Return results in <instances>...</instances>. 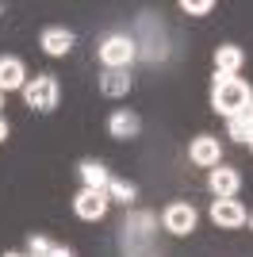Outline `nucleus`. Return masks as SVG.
<instances>
[{
  "label": "nucleus",
  "mask_w": 253,
  "mask_h": 257,
  "mask_svg": "<svg viewBox=\"0 0 253 257\" xmlns=\"http://www.w3.org/2000/svg\"><path fill=\"white\" fill-rule=\"evenodd\" d=\"M249 85H245L242 77H215V88H211V107L219 111V115L234 119V115H242L245 107H249Z\"/></svg>",
  "instance_id": "1"
},
{
  "label": "nucleus",
  "mask_w": 253,
  "mask_h": 257,
  "mask_svg": "<svg viewBox=\"0 0 253 257\" xmlns=\"http://www.w3.org/2000/svg\"><path fill=\"white\" fill-rule=\"evenodd\" d=\"M58 92H62V88H58V77L54 73H39L31 85L23 88V96H27V104H31L35 111H54V107H58Z\"/></svg>",
  "instance_id": "2"
},
{
  "label": "nucleus",
  "mask_w": 253,
  "mask_h": 257,
  "mask_svg": "<svg viewBox=\"0 0 253 257\" xmlns=\"http://www.w3.org/2000/svg\"><path fill=\"white\" fill-rule=\"evenodd\" d=\"M100 62H104L107 69H126V65L135 62V43H131L126 35H111V39H104V46H100Z\"/></svg>",
  "instance_id": "3"
},
{
  "label": "nucleus",
  "mask_w": 253,
  "mask_h": 257,
  "mask_svg": "<svg viewBox=\"0 0 253 257\" xmlns=\"http://www.w3.org/2000/svg\"><path fill=\"white\" fill-rule=\"evenodd\" d=\"M107 192H96V188H81L77 192V200H73V211H77V219H84V223H96V219H104L107 215Z\"/></svg>",
  "instance_id": "4"
},
{
  "label": "nucleus",
  "mask_w": 253,
  "mask_h": 257,
  "mask_svg": "<svg viewBox=\"0 0 253 257\" xmlns=\"http://www.w3.org/2000/svg\"><path fill=\"white\" fill-rule=\"evenodd\" d=\"M188 158L196 161V165H203V169H219L222 165V146L219 139H211V135H196L188 146Z\"/></svg>",
  "instance_id": "5"
},
{
  "label": "nucleus",
  "mask_w": 253,
  "mask_h": 257,
  "mask_svg": "<svg viewBox=\"0 0 253 257\" xmlns=\"http://www.w3.org/2000/svg\"><path fill=\"white\" fill-rule=\"evenodd\" d=\"M165 230L177 234V238L192 234V230H196V207L192 204H169L165 207Z\"/></svg>",
  "instance_id": "6"
},
{
  "label": "nucleus",
  "mask_w": 253,
  "mask_h": 257,
  "mask_svg": "<svg viewBox=\"0 0 253 257\" xmlns=\"http://www.w3.org/2000/svg\"><path fill=\"white\" fill-rule=\"evenodd\" d=\"M211 219L219 226H226V230H238V226L249 223V215H245V207L238 200H215L211 204Z\"/></svg>",
  "instance_id": "7"
},
{
  "label": "nucleus",
  "mask_w": 253,
  "mask_h": 257,
  "mask_svg": "<svg viewBox=\"0 0 253 257\" xmlns=\"http://www.w3.org/2000/svg\"><path fill=\"white\" fill-rule=\"evenodd\" d=\"M207 184H211V192L219 196V200H234V192L242 188V177L234 169H226V165H219V169H211Z\"/></svg>",
  "instance_id": "8"
},
{
  "label": "nucleus",
  "mask_w": 253,
  "mask_h": 257,
  "mask_svg": "<svg viewBox=\"0 0 253 257\" xmlns=\"http://www.w3.org/2000/svg\"><path fill=\"white\" fill-rule=\"evenodd\" d=\"M27 88V69L20 58H0V92H16Z\"/></svg>",
  "instance_id": "9"
},
{
  "label": "nucleus",
  "mask_w": 253,
  "mask_h": 257,
  "mask_svg": "<svg viewBox=\"0 0 253 257\" xmlns=\"http://www.w3.org/2000/svg\"><path fill=\"white\" fill-rule=\"evenodd\" d=\"M39 43H42V50L50 54V58H65V54L73 50V31H65V27H46Z\"/></svg>",
  "instance_id": "10"
},
{
  "label": "nucleus",
  "mask_w": 253,
  "mask_h": 257,
  "mask_svg": "<svg viewBox=\"0 0 253 257\" xmlns=\"http://www.w3.org/2000/svg\"><path fill=\"white\" fill-rule=\"evenodd\" d=\"M107 131H111V139H135L138 131H142V119L123 107V111H115V115L107 119Z\"/></svg>",
  "instance_id": "11"
},
{
  "label": "nucleus",
  "mask_w": 253,
  "mask_h": 257,
  "mask_svg": "<svg viewBox=\"0 0 253 257\" xmlns=\"http://www.w3.org/2000/svg\"><path fill=\"white\" fill-rule=\"evenodd\" d=\"M242 62H245V54L238 50V46H219V50H215V69H219L222 77H234L242 69Z\"/></svg>",
  "instance_id": "12"
},
{
  "label": "nucleus",
  "mask_w": 253,
  "mask_h": 257,
  "mask_svg": "<svg viewBox=\"0 0 253 257\" xmlns=\"http://www.w3.org/2000/svg\"><path fill=\"white\" fill-rule=\"evenodd\" d=\"M100 92H104V96H126V92H131L126 69H107V73L100 77Z\"/></svg>",
  "instance_id": "13"
},
{
  "label": "nucleus",
  "mask_w": 253,
  "mask_h": 257,
  "mask_svg": "<svg viewBox=\"0 0 253 257\" xmlns=\"http://www.w3.org/2000/svg\"><path fill=\"white\" fill-rule=\"evenodd\" d=\"M81 181H84V188H96V192H104L107 188V169L100 165V161H81Z\"/></svg>",
  "instance_id": "14"
},
{
  "label": "nucleus",
  "mask_w": 253,
  "mask_h": 257,
  "mask_svg": "<svg viewBox=\"0 0 253 257\" xmlns=\"http://www.w3.org/2000/svg\"><path fill=\"white\" fill-rule=\"evenodd\" d=\"M104 192H107V200H115V204H131V200H135V184H126V181H119V177H111Z\"/></svg>",
  "instance_id": "15"
},
{
  "label": "nucleus",
  "mask_w": 253,
  "mask_h": 257,
  "mask_svg": "<svg viewBox=\"0 0 253 257\" xmlns=\"http://www.w3.org/2000/svg\"><path fill=\"white\" fill-rule=\"evenodd\" d=\"M226 123H230V139L234 142H249L253 139V123H249V115H234V119H226Z\"/></svg>",
  "instance_id": "16"
},
{
  "label": "nucleus",
  "mask_w": 253,
  "mask_h": 257,
  "mask_svg": "<svg viewBox=\"0 0 253 257\" xmlns=\"http://www.w3.org/2000/svg\"><path fill=\"white\" fill-rule=\"evenodd\" d=\"M180 8L188 12V16H207V12L215 8V4H211V0H184V4H180Z\"/></svg>",
  "instance_id": "17"
},
{
  "label": "nucleus",
  "mask_w": 253,
  "mask_h": 257,
  "mask_svg": "<svg viewBox=\"0 0 253 257\" xmlns=\"http://www.w3.org/2000/svg\"><path fill=\"white\" fill-rule=\"evenodd\" d=\"M46 257H73V253H69V249H65V246H54V249H50V253H46Z\"/></svg>",
  "instance_id": "18"
},
{
  "label": "nucleus",
  "mask_w": 253,
  "mask_h": 257,
  "mask_svg": "<svg viewBox=\"0 0 253 257\" xmlns=\"http://www.w3.org/2000/svg\"><path fill=\"white\" fill-rule=\"evenodd\" d=\"M4 139H8V119L0 115V142H4Z\"/></svg>",
  "instance_id": "19"
},
{
  "label": "nucleus",
  "mask_w": 253,
  "mask_h": 257,
  "mask_svg": "<svg viewBox=\"0 0 253 257\" xmlns=\"http://www.w3.org/2000/svg\"><path fill=\"white\" fill-rule=\"evenodd\" d=\"M245 115H249V123H253V100H249V107H245Z\"/></svg>",
  "instance_id": "20"
},
{
  "label": "nucleus",
  "mask_w": 253,
  "mask_h": 257,
  "mask_svg": "<svg viewBox=\"0 0 253 257\" xmlns=\"http://www.w3.org/2000/svg\"><path fill=\"white\" fill-rule=\"evenodd\" d=\"M0 257H23V253H0Z\"/></svg>",
  "instance_id": "21"
},
{
  "label": "nucleus",
  "mask_w": 253,
  "mask_h": 257,
  "mask_svg": "<svg viewBox=\"0 0 253 257\" xmlns=\"http://www.w3.org/2000/svg\"><path fill=\"white\" fill-rule=\"evenodd\" d=\"M249 230H253V215H249Z\"/></svg>",
  "instance_id": "22"
},
{
  "label": "nucleus",
  "mask_w": 253,
  "mask_h": 257,
  "mask_svg": "<svg viewBox=\"0 0 253 257\" xmlns=\"http://www.w3.org/2000/svg\"><path fill=\"white\" fill-rule=\"evenodd\" d=\"M249 150H253V139H249Z\"/></svg>",
  "instance_id": "23"
}]
</instances>
